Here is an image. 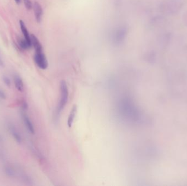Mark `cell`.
<instances>
[{
  "label": "cell",
  "instance_id": "obj_1",
  "mask_svg": "<svg viewBox=\"0 0 187 186\" xmlns=\"http://www.w3.org/2000/svg\"><path fill=\"white\" fill-rule=\"evenodd\" d=\"M179 0H167L164 3V11L168 14L176 13L182 7Z\"/></svg>",
  "mask_w": 187,
  "mask_h": 186
},
{
  "label": "cell",
  "instance_id": "obj_2",
  "mask_svg": "<svg viewBox=\"0 0 187 186\" xmlns=\"http://www.w3.org/2000/svg\"><path fill=\"white\" fill-rule=\"evenodd\" d=\"M60 90L61 98L59 105L58 106V111H61L65 107L68 102V91L66 82L64 80H62L60 82Z\"/></svg>",
  "mask_w": 187,
  "mask_h": 186
},
{
  "label": "cell",
  "instance_id": "obj_3",
  "mask_svg": "<svg viewBox=\"0 0 187 186\" xmlns=\"http://www.w3.org/2000/svg\"><path fill=\"white\" fill-rule=\"evenodd\" d=\"M34 61L37 66L42 69H46L48 66L47 58L43 51L35 52V54L34 55Z\"/></svg>",
  "mask_w": 187,
  "mask_h": 186
},
{
  "label": "cell",
  "instance_id": "obj_4",
  "mask_svg": "<svg viewBox=\"0 0 187 186\" xmlns=\"http://www.w3.org/2000/svg\"><path fill=\"white\" fill-rule=\"evenodd\" d=\"M8 129H9V131L10 132L11 135L15 140V141L18 144H21V142H23L22 136L15 126L13 124H9L8 125Z\"/></svg>",
  "mask_w": 187,
  "mask_h": 186
},
{
  "label": "cell",
  "instance_id": "obj_5",
  "mask_svg": "<svg viewBox=\"0 0 187 186\" xmlns=\"http://www.w3.org/2000/svg\"><path fill=\"white\" fill-rule=\"evenodd\" d=\"M33 8L36 21L38 23H40L41 21L42 15H43V10L41 5L39 3L35 2L34 3Z\"/></svg>",
  "mask_w": 187,
  "mask_h": 186
},
{
  "label": "cell",
  "instance_id": "obj_6",
  "mask_svg": "<svg viewBox=\"0 0 187 186\" xmlns=\"http://www.w3.org/2000/svg\"><path fill=\"white\" fill-rule=\"evenodd\" d=\"M19 24H20V26L21 30L23 32V34L24 35V37L25 39L27 42L28 43L30 47H32V44H31V36L29 34V32L28 29L26 28V25L24 23L23 20H20L19 21Z\"/></svg>",
  "mask_w": 187,
  "mask_h": 186
},
{
  "label": "cell",
  "instance_id": "obj_7",
  "mask_svg": "<svg viewBox=\"0 0 187 186\" xmlns=\"http://www.w3.org/2000/svg\"><path fill=\"white\" fill-rule=\"evenodd\" d=\"M23 120L25 126H26V128L29 131V132L32 134H34L35 131L34 128L33 123H32L31 120L26 115H23Z\"/></svg>",
  "mask_w": 187,
  "mask_h": 186
},
{
  "label": "cell",
  "instance_id": "obj_8",
  "mask_svg": "<svg viewBox=\"0 0 187 186\" xmlns=\"http://www.w3.org/2000/svg\"><path fill=\"white\" fill-rule=\"evenodd\" d=\"M31 40L32 46H33L35 48V52L43 51L41 44L36 36H35L34 34H31Z\"/></svg>",
  "mask_w": 187,
  "mask_h": 186
},
{
  "label": "cell",
  "instance_id": "obj_9",
  "mask_svg": "<svg viewBox=\"0 0 187 186\" xmlns=\"http://www.w3.org/2000/svg\"><path fill=\"white\" fill-rule=\"evenodd\" d=\"M14 82L16 89L19 92H23L24 89V85L23 81L18 75H15L14 76Z\"/></svg>",
  "mask_w": 187,
  "mask_h": 186
},
{
  "label": "cell",
  "instance_id": "obj_10",
  "mask_svg": "<svg viewBox=\"0 0 187 186\" xmlns=\"http://www.w3.org/2000/svg\"><path fill=\"white\" fill-rule=\"evenodd\" d=\"M4 172L6 175L9 178H13L16 176L15 169L10 165H6L5 166Z\"/></svg>",
  "mask_w": 187,
  "mask_h": 186
},
{
  "label": "cell",
  "instance_id": "obj_11",
  "mask_svg": "<svg viewBox=\"0 0 187 186\" xmlns=\"http://www.w3.org/2000/svg\"><path fill=\"white\" fill-rule=\"evenodd\" d=\"M77 105H74L72 109H71L70 114L69 115V117H68V125L70 128H71L72 126L73 122V121L75 120V114H76V113H77Z\"/></svg>",
  "mask_w": 187,
  "mask_h": 186
},
{
  "label": "cell",
  "instance_id": "obj_12",
  "mask_svg": "<svg viewBox=\"0 0 187 186\" xmlns=\"http://www.w3.org/2000/svg\"><path fill=\"white\" fill-rule=\"evenodd\" d=\"M171 40V34L170 33H165L162 36L160 39L161 45H162V46H163L164 47H166L167 45H169Z\"/></svg>",
  "mask_w": 187,
  "mask_h": 186
},
{
  "label": "cell",
  "instance_id": "obj_13",
  "mask_svg": "<svg viewBox=\"0 0 187 186\" xmlns=\"http://www.w3.org/2000/svg\"><path fill=\"white\" fill-rule=\"evenodd\" d=\"M17 42L19 46L23 50H28L31 47L24 38H22L19 36L17 37Z\"/></svg>",
  "mask_w": 187,
  "mask_h": 186
},
{
  "label": "cell",
  "instance_id": "obj_14",
  "mask_svg": "<svg viewBox=\"0 0 187 186\" xmlns=\"http://www.w3.org/2000/svg\"><path fill=\"white\" fill-rule=\"evenodd\" d=\"M20 176L24 182H25L26 184H31V182H32L31 178L26 173L24 172L23 171H20Z\"/></svg>",
  "mask_w": 187,
  "mask_h": 186
},
{
  "label": "cell",
  "instance_id": "obj_15",
  "mask_svg": "<svg viewBox=\"0 0 187 186\" xmlns=\"http://www.w3.org/2000/svg\"><path fill=\"white\" fill-rule=\"evenodd\" d=\"M24 3L27 9L31 10L33 8L34 5H32V3L30 0H24Z\"/></svg>",
  "mask_w": 187,
  "mask_h": 186
},
{
  "label": "cell",
  "instance_id": "obj_16",
  "mask_svg": "<svg viewBox=\"0 0 187 186\" xmlns=\"http://www.w3.org/2000/svg\"><path fill=\"white\" fill-rule=\"evenodd\" d=\"M2 81L3 82V83L5 84L6 86L8 87H9L11 86V80H10V79L8 78V76H6V75H4V76H2Z\"/></svg>",
  "mask_w": 187,
  "mask_h": 186
},
{
  "label": "cell",
  "instance_id": "obj_17",
  "mask_svg": "<svg viewBox=\"0 0 187 186\" xmlns=\"http://www.w3.org/2000/svg\"><path fill=\"white\" fill-rule=\"evenodd\" d=\"M182 20L183 24L187 26V11H185L182 16Z\"/></svg>",
  "mask_w": 187,
  "mask_h": 186
},
{
  "label": "cell",
  "instance_id": "obj_18",
  "mask_svg": "<svg viewBox=\"0 0 187 186\" xmlns=\"http://www.w3.org/2000/svg\"><path fill=\"white\" fill-rule=\"evenodd\" d=\"M7 98V95L2 89H0V100H5Z\"/></svg>",
  "mask_w": 187,
  "mask_h": 186
},
{
  "label": "cell",
  "instance_id": "obj_19",
  "mask_svg": "<svg viewBox=\"0 0 187 186\" xmlns=\"http://www.w3.org/2000/svg\"><path fill=\"white\" fill-rule=\"evenodd\" d=\"M22 107H23V109L24 110H26L28 109V104L27 103L26 101L24 100L23 102Z\"/></svg>",
  "mask_w": 187,
  "mask_h": 186
},
{
  "label": "cell",
  "instance_id": "obj_20",
  "mask_svg": "<svg viewBox=\"0 0 187 186\" xmlns=\"http://www.w3.org/2000/svg\"><path fill=\"white\" fill-rule=\"evenodd\" d=\"M3 66H4V63H3L2 60V58H1V56H0V67H3Z\"/></svg>",
  "mask_w": 187,
  "mask_h": 186
},
{
  "label": "cell",
  "instance_id": "obj_21",
  "mask_svg": "<svg viewBox=\"0 0 187 186\" xmlns=\"http://www.w3.org/2000/svg\"><path fill=\"white\" fill-rule=\"evenodd\" d=\"M21 1V0H15V2H16V4H18L19 5V4L20 3Z\"/></svg>",
  "mask_w": 187,
  "mask_h": 186
},
{
  "label": "cell",
  "instance_id": "obj_22",
  "mask_svg": "<svg viewBox=\"0 0 187 186\" xmlns=\"http://www.w3.org/2000/svg\"><path fill=\"white\" fill-rule=\"evenodd\" d=\"M3 142L2 137L0 135V142Z\"/></svg>",
  "mask_w": 187,
  "mask_h": 186
}]
</instances>
